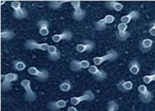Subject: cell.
Returning a JSON list of instances; mask_svg holds the SVG:
<instances>
[{
  "instance_id": "cell-11",
  "label": "cell",
  "mask_w": 155,
  "mask_h": 111,
  "mask_svg": "<svg viewBox=\"0 0 155 111\" xmlns=\"http://www.w3.org/2000/svg\"><path fill=\"white\" fill-rule=\"evenodd\" d=\"M25 46L27 50L38 49L41 50H47L49 45L47 43H38L36 41L33 40H28L25 43Z\"/></svg>"
},
{
  "instance_id": "cell-18",
  "label": "cell",
  "mask_w": 155,
  "mask_h": 111,
  "mask_svg": "<svg viewBox=\"0 0 155 111\" xmlns=\"http://www.w3.org/2000/svg\"><path fill=\"white\" fill-rule=\"evenodd\" d=\"M37 25L39 28V33L42 36H45L48 35L49 31V23L46 20L38 21Z\"/></svg>"
},
{
  "instance_id": "cell-2",
  "label": "cell",
  "mask_w": 155,
  "mask_h": 111,
  "mask_svg": "<svg viewBox=\"0 0 155 111\" xmlns=\"http://www.w3.org/2000/svg\"><path fill=\"white\" fill-rule=\"evenodd\" d=\"M118 54L114 50H110L108 51L106 54L102 56L101 57H94L93 59L94 65L96 66H99L106 62H113L117 59Z\"/></svg>"
},
{
  "instance_id": "cell-30",
  "label": "cell",
  "mask_w": 155,
  "mask_h": 111,
  "mask_svg": "<svg viewBox=\"0 0 155 111\" xmlns=\"http://www.w3.org/2000/svg\"><path fill=\"white\" fill-rule=\"evenodd\" d=\"M149 33L151 36H155V21L153 23L152 26L149 29Z\"/></svg>"
},
{
  "instance_id": "cell-29",
  "label": "cell",
  "mask_w": 155,
  "mask_h": 111,
  "mask_svg": "<svg viewBox=\"0 0 155 111\" xmlns=\"http://www.w3.org/2000/svg\"><path fill=\"white\" fill-rule=\"evenodd\" d=\"M119 109L118 104L114 100L109 101L107 105V111H117Z\"/></svg>"
},
{
  "instance_id": "cell-19",
  "label": "cell",
  "mask_w": 155,
  "mask_h": 111,
  "mask_svg": "<svg viewBox=\"0 0 155 111\" xmlns=\"http://www.w3.org/2000/svg\"><path fill=\"white\" fill-rule=\"evenodd\" d=\"M48 57L52 61H56L59 59L61 57V53L55 46L51 45L48 48Z\"/></svg>"
},
{
  "instance_id": "cell-24",
  "label": "cell",
  "mask_w": 155,
  "mask_h": 111,
  "mask_svg": "<svg viewBox=\"0 0 155 111\" xmlns=\"http://www.w3.org/2000/svg\"><path fill=\"white\" fill-rule=\"evenodd\" d=\"M15 36V33L12 30H5L2 31L1 36L2 39L4 40H10L13 38Z\"/></svg>"
},
{
  "instance_id": "cell-17",
  "label": "cell",
  "mask_w": 155,
  "mask_h": 111,
  "mask_svg": "<svg viewBox=\"0 0 155 111\" xmlns=\"http://www.w3.org/2000/svg\"><path fill=\"white\" fill-rule=\"evenodd\" d=\"M67 105V102L63 100L57 101H51L48 104V108L51 111H58L64 108Z\"/></svg>"
},
{
  "instance_id": "cell-16",
  "label": "cell",
  "mask_w": 155,
  "mask_h": 111,
  "mask_svg": "<svg viewBox=\"0 0 155 111\" xmlns=\"http://www.w3.org/2000/svg\"><path fill=\"white\" fill-rule=\"evenodd\" d=\"M140 14L137 10H134L130 12V13L123 16L120 18L121 23H124L127 25L130 23L131 21H136L139 18Z\"/></svg>"
},
{
  "instance_id": "cell-6",
  "label": "cell",
  "mask_w": 155,
  "mask_h": 111,
  "mask_svg": "<svg viewBox=\"0 0 155 111\" xmlns=\"http://www.w3.org/2000/svg\"><path fill=\"white\" fill-rule=\"evenodd\" d=\"M11 7L13 9V16L16 19H24L27 17L28 13L26 10L22 8L21 3L19 2H12L11 4Z\"/></svg>"
},
{
  "instance_id": "cell-32",
  "label": "cell",
  "mask_w": 155,
  "mask_h": 111,
  "mask_svg": "<svg viewBox=\"0 0 155 111\" xmlns=\"http://www.w3.org/2000/svg\"><path fill=\"white\" fill-rule=\"evenodd\" d=\"M1 5H2L3 4H5V1H1Z\"/></svg>"
},
{
  "instance_id": "cell-27",
  "label": "cell",
  "mask_w": 155,
  "mask_h": 111,
  "mask_svg": "<svg viewBox=\"0 0 155 111\" xmlns=\"http://www.w3.org/2000/svg\"><path fill=\"white\" fill-rule=\"evenodd\" d=\"M143 82L145 84H149L152 82H155V70L149 75H147L143 78Z\"/></svg>"
},
{
  "instance_id": "cell-7",
  "label": "cell",
  "mask_w": 155,
  "mask_h": 111,
  "mask_svg": "<svg viewBox=\"0 0 155 111\" xmlns=\"http://www.w3.org/2000/svg\"><path fill=\"white\" fill-rule=\"evenodd\" d=\"M71 5L74 9L73 17L77 21H81L86 16L84 10L81 8V4L80 1H71Z\"/></svg>"
},
{
  "instance_id": "cell-22",
  "label": "cell",
  "mask_w": 155,
  "mask_h": 111,
  "mask_svg": "<svg viewBox=\"0 0 155 111\" xmlns=\"http://www.w3.org/2000/svg\"><path fill=\"white\" fill-rule=\"evenodd\" d=\"M128 70L131 74L137 75L140 71V64L137 59L131 60L128 64Z\"/></svg>"
},
{
  "instance_id": "cell-9",
  "label": "cell",
  "mask_w": 155,
  "mask_h": 111,
  "mask_svg": "<svg viewBox=\"0 0 155 111\" xmlns=\"http://www.w3.org/2000/svg\"><path fill=\"white\" fill-rule=\"evenodd\" d=\"M89 72L93 75L95 79L98 81H102L105 79L107 75L105 71L101 69H98L96 65H90L88 68Z\"/></svg>"
},
{
  "instance_id": "cell-3",
  "label": "cell",
  "mask_w": 155,
  "mask_h": 111,
  "mask_svg": "<svg viewBox=\"0 0 155 111\" xmlns=\"http://www.w3.org/2000/svg\"><path fill=\"white\" fill-rule=\"evenodd\" d=\"M95 95L93 92L90 90L84 92L82 95L79 97H73L70 99V103L74 106L79 105L83 101H91L94 100Z\"/></svg>"
},
{
  "instance_id": "cell-31",
  "label": "cell",
  "mask_w": 155,
  "mask_h": 111,
  "mask_svg": "<svg viewBox=\"0 0 155 111\" xmlns=\"http://www.w3.org/2000/svg\"><path fill=\"white\" fill-rule=\"evenodd\" d=\"M68 111H79L76 108L74 107V106H70L68 108Z\"/></svg>"
},
{
  "instance_id": "cell-13",
  "label": "cell",
  "mask_w": 155,
  "mask_h": 111,
  "mask_svg": "<svg viewBox=\"0 0 155 111\" xmlns=\"http://www.w3.org/2000/svg\"><path fill=\"white\" fill-rule=\"evenodd\" d=\"M127 24L123 23H120L118 24V32L116 35L117 37L120 41H126L130 37V32L127 30Z\"/></svg>"
},
{
  "instance_id": "cell-25",
  "label": "cell",
  "mask_w": 155,
  "mask_h": 111,
  "mask_svg": "<svg viewBox=\"0 0 155 111\" xmlns=\"http://www.w3.org/2000/svg\"><path fill=\"white\" fill-rule=\"evenodd\" d=\"M72 88V84L69 80H66L62 82L60 85V89L64 92L69 91Z\"/></svg>"
},
{
  "instance_id": "cell-10",
  "label": "cell",
  "mask_w": 155,
  "mask_h": 111,
  "mask_svg": "<svg viewBox=\"0 0 155 111\" xmlns=\"http://www.w3.org/2000/svg\"><path fill=\"white\" fill-rule=\"evenodd\" d=\"M115 17L111 14H107L104 18L99 20L95 23V28L98 31L104 30L106 27L107 24L113 23L115 21Z\"/></svg>"
},
{
  "instance_id": "cell-23",
  "label": "cell",
  "mask_w": 155,
  "mask_h": 111,
  "mask_svg": "<svg viewBox=\"0 0 155 111\" xmlns=\"http://www.w3.org/2000/svg\"><path fill=\"white\" fill-rule=\"evenodd\" d=\"M105 5L107 8L114 10L116 12H120L124 8V5L116 1L106 2Z\"/></svg>"
},
{
  "instance_id": "cell-21",
  "label": "cell",
  "mask_w": 155,
  "mask_h": 111,
  "mask_svg": "<svg viewBox=\"0 0 155 111\" xmlns=\"http://www.w3.org/2000/svg\"><path fill=\"white\" fill-rule=\"evenodd\" d=\"M153 41L150 39H144L140 42L139 44L140 49L143 53L149 52L153 46Z\"/></svg>"
},
{
  "instance_id": "cell-8",
  "label": "cell",
  "mask_w": 155,
  "mask_h": 111,
  "mask_svg": "<svg viewBox=\"0 0 155 111\" xmlns=\"http://www.w3.org/2000/svg\"><path fill=\"white\" fill-rule=\"evenodd\" d=\"M28 72L30 75L35 76L40 81H45L48 78L49 73L45 69L39 70L35 67H31L28 70Z\"/></svg>"
},
{
  "instance_id": "cell-12",
  "label": "cell",
  "mask_w": 155,
  "mask_h": 111,
  "mask_svg": "<svg viewBox=\"0 0 155 111\" xmlns=\"http://www.w3.org/2000/svg\"><path fill=\"white\" fill-rule=\"evenodd\" d=\"M90 66V63L87 60L78 61L73 60L70 63V68L73 71H80L81 69H87Z\"/></svg>"
},
{
  "instance_id": "cell-5",
  "label": "cell",
  "mask_w": 155,
  "mask_h": 111,
  "mask_svg": "<svg viewBox=\"0 0 155 111\" xmlns=\"http://www.w3.org/2000/svg\"><path fill=\"white\" fill-rule=\"evenodd\" d=\"M139 96L140 101L144 103H148L152 100L153 95L144 84H140L138 87Z\"/></svg>"
},
{
  "instance_id": "cell-15",
  "label": "cell",
  "mask_w": 155,
  "mask_h": 111,
  "mask_svg": "<svg viewBox=\"0 0 155 111\" xmlns=\"http://www.w3.org/2000/svg\"><path fill=\"white\" fill-rule=\"evenodd\" d=\"M73 33L68 30H64L60 34H56L52 36V41L56 43L60 42L61 40H70L73 38Z\"/></svg>"
},
{
  "instance_id": "cell-28",
  "label": "cell",
  "mask_w": 155,
  "mask_h": 111,
  "mask_svg": "<svg viewBox=\"0 0 155 111\" xmlns=\"http://www.w3.org/2000/svg\"><path fill=\"white\" fill-rule=\"evenodd\" d=\"M13 68L15 70L22 71L25 69L26 65L22 61L15 60L13 62Z\"/></svg>"
},
{
  "instance_id": "cell-20",
  "label": "cell",
  "mask_w": 155,
  "mask_h": 111,
  "mask_svg": "<svg viewBox=\"0 0 155 111\" xmlns=\"http://www.w3.org/2000/svg\"><path fill=\"white\" fill-rule=\"evenodd\" d=\"M116 87L119 90L122 92H126L130 90L133 88V84L130 81L122 80L117 84Z\"/></svg>"
},
{
  "instance_id": "cell-4",
  "label": "cell",
  "mask_w": 155,
  "mask_h": 111,
  "mask_svg": "<svg viewBox=\"0 0 155 111\" xmlns=\"http://www.w3.org/2000/svg\"><path fill=\"white\" fill-rule=\"evenodd\" d=\"M21 85L25 90V100L28 102L35 101L36 99V94L31 88L30 81L28 79L23 80L21 82Z\"/></svg>"
},
{
  "instance_id": "cell-26",
  "label": "cell",
  "mask_w": 155,
  "mask_h": 111,
  "mask_svg": "<svg viewBox=\"0 0 155 111\" xmlns=\"http://www.w3.org/2000/svg\"><path fill=\"white\" fill-rule=\"evenodd\" d=\"M68 1H51L48 4V6L53 10L58 9L60 8L63 4H65L67 2H69Z\"/></svg>"
},
{
  "instance_id": "cell-1",
  "label": "cell",
  "mask_w": 155,
  "mask_h": 111,
  "mask_svg": "<svg viewBox=\"0 0 155 111\" xmlns=\"http://www.w3.org/2000/svg\"><path fill=\"white\" fill-rule=\"evenodd\" d=\"M18 75L15 73H8L1 75V89L2 92L7 91L12 88L11 83L18 81Z\"/></svg>"
},
{
  "instance_id": "cell-14",
  "label": "cell",
  "mask_w": 155,
  "mask_h": 111,
  "mask_svg": "<svg viewBox=\"0 0 155 111\" xmlns=\"http://www.w3.org/2000/svg\"><path fill=\"white\" fill-rule=\"evenodd\" d=\"M95 47V44L93 41L85 40L84 43H80L77 45L76 49L78 52L82 53L86 51H92Z\"/></svg>"
},
{
  "instance_id": "cell-33",
  "label": "cell",
  "mask_w": 155,
  "mask_h": 111,
  "mask_svg": "<svg viewBox=\"0 0 155 111\" xmlns=\"http://www.w3.org/2000/svg\"></svg>"
}]
</instances>
